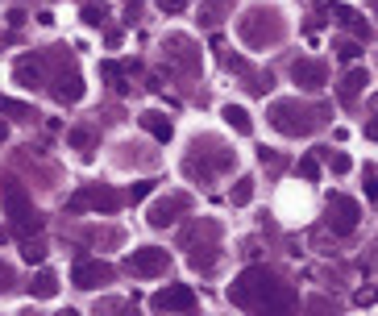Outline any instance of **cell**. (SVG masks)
<instances>
[{"instance_id":"5bb4252c","label":"cell","mask_w":378,"mask_h":316,"mask_svg":"<svg viewBox=\"0 0 378 316\" xmlns=\"http://www.w3.org/2000/svg\"><path fill=\"white\" fill-rule=\"evenodd\" d=\"M30 296H34V300H50V296H58V274H54V271H38V274H34V283H30Z\"/></svg>"},{"instance_id":"ffe728a7","label":"cell","mask_w":378,"mask_h":316,"mask_svg":"<svg viewBox=\"0 0 378 316\" xmlns=\"http://www.w3.org/2000/svg\"><path fill=\"white\" fill-rule=\"evenodd\" d=\"M21 258H25L30 267H38V263L46 258V246H42L38 237H25V241H21Z\"/></svg>"},{"instance_id":"5b68a950","label":"cell","mask_w":378,"mask_h":316,"mask_svg":"<svg viewBox=\"0 0 378 316\" xmlns=\"http://www.w3.org/2000/svg\"><path fill=\"white\" fill-rule=\"evenodd\" d=\"M54 100L58 104H79L84 100V80H79V71L75 67H67V63H58V71H54Z\"/></svg>"},{"instance_id":"cb8c5ba5","label":"cell","mask_w":378,"mask_h":316,"mask_svg":"<svg viewBox=\"0 0 378 316\" xmlns=\"http://www.w3.org/2000/svg\"><path fill=\"white\" fill-rule=\"evenodd\" d=\"M320 154H325V163H329L332 175H345V171H349V158H345L341 150H337V154H332V150H320Z\"/></svg>"},{"instance_id":"4dcf8cb0","label":"cell","mask_w":378,"mask_h":316,"mask_svg":"<svg viewBox=\"0 0 378 316\" xmlns=\"http://www.w3.org/2000/svg\"><path fill=\"white\" fill-rule=\"evenodd\" d=\"M358 304H362V308H370V304H374V291H370V287H366V291H358Z\"/></svg>"},{"instance_id":"ba28073f","label":"cell","mask_w":378,"mask_h":316,"mask_svg":"<svg viewBox=\"0 0 378 316\" xmlns=\"http://www.w3.org/2000/svg\"><path fill=\"white\" fill-rule=\"evenodd\" d=\"M154 308L158 312H191L195 308V291H191L188 283H171L167 291L154 296Z\"/></svg>"},{"instance_id":"1f68e13d","label":"cell","mask_w":378,"mask_h":316,"mask_svg":"<svg viewBox=\"0 0 378 316\" xmlns=\"http://www.w3.org/2000/svg\"><path fill=\"white\" fill-rule=\"evenodd\" d=\"M125 13H129V21H133V17L142 13V0H125Z\"/></svg>"},{"instance_id":"30bf717a","label":"cell","mask_w":378,"mask_h":316,"mask_svg":"<svg viewBox=\"0 0 378 316\" xmlns=\"http://www.w3.org/2000/svg\"><path fill=\"white\" fill-rule=\"evenodd\" d=\"M188 208H191L188 196H167V200H158V204L150 208V225H154V229L175 225V213H188Z\"/></svg>"},{"instance_id":"2e32d148","label":"cell","mask_w":378,"mask_h":316,"mask_svg":"<svg viewBox=\"0 0 378 316\" xmlns=\"http://www.w3.org/2000/svg\"><path fill=\"white\" fill-rule=\"evenodd\" d=\"M225 121L233 125L237 134H254V121H249V113L241 104H225Z\"/></svg>"},{"instance_id":"83f0119b","label":"cell","mask_w":378,"mask_h":316,"mask_svg":"<svg viewBox=\"0 0 378 316\" xmlns=\"http://www.w3.org/2000/svg\"><path fill=\"white\" fill-rule=\"evenodd\" d=\"M183 4H188V0H158V8H167V13H179Z\"/></svg>"},{"instance_id":"d6a6232c","label":"cell","mask_w":378,"mask_h":316,"mask_svg":"<svg viewBox=\"0 0 378 316\" xmlns=\"http://www.w3.org/2000/svg\"><path fill=\"white\" fill-rule=\"evenodd\" d=\"M54 316H79V312L75 308H63V312H54Z\"/></svg>"},{"instance_id":"52a82bcc","label":"cell","mask_w":378,"mask_h":316,"mask_svg":"<svg viewBox=\"0 0 378 316\" xmlns=\"http://www.w3.org/2000/svg\"><path fill=\"white\" fill-rule=\"evenodd\" d=\"M112 279V267L108 263H100V258H84V263H75V271H71V283L75 287H84V291H96V287H104Z\"/></svg>"},{"instance_id":"e575fe53","label":"cell","mask_w":378,"mask_h":316,"mask_svg":"<svg viewBox=\"0 0 378 316\" xmlns=\"http://www.w3.org/2000/svg\"><path fill=\"white\" fill-rule=\"evenodd\" d=\"M4 137H8V129H4V121H0V141H4Z\"/></svg>"},{"instance_id":"9c48e42d","label":"cell","mask_w":378,"mask_h":316,"mask_svg":"<svg viewBox=\"0 0 378 316\" xmlns=\"http://www.w3.org/2000/svg\"><path fill=\"white\" fill-rule=\"evenodd\" d=\"M13 80L21 84V88H42L46 84V58L42 54H25V58H17V67H13Z\"/></svg>"},{"instance_id":"ac0fdd59","label":"cell","mask_w":378,"mask_h":316,"mask_svg":"<svg viewBox=\"0 0 378 316\" xmlns=\"http://www.w3.org/2000/svg\"><path fill=\"white\" fill-rule=\"evenodd\" d=\"M0 113H8L13 121H34V117H38L30 104H21V100H8V96H0Z\"/></svg>"},{"instance_id":"3957f363","label":"cell","mask_w":378,"mask_h":316,"mask_svg":"<svg viewBox=\"0 0 378 316\" xmlns=\"http://www.w3.org/2000/svg\"><path fill=\"white\" fill-rule=\"evenodd\" d=\"M167 267H171V254H167V250H158V246H142V250H133V254L125 258V271L138 274V279L167 274Z\"/></svg>"},{"instance_id":"9a60e30c","label":"cell","mask_w":378,"mask_h":316,"mask_svg":"<svg viewBox=\"0 0 378 316\" xmlns=\"http://www.w3.org/2000/svg\"><path fill=\"white\" fill-rule=\"evenodd\" d=\"M67 141H71V146H75L84 158H92V154H96V134H92V129H84V125H79V129H71V134H67Z\"/></svg>"},{"instance_id":"7a4b0ae2","label":"cell","mask_w":378,"mask_h":316,"mask_svg":"<svg viewBox=\"0 0 378 316\" xmlns=\"http://www.w3.org/2000/svg\"><path fill=\"white\" fill-rule=\"evenodd\" d=\"M121 204H125V200H121V191H112V187H104V183H100V187H84L79 196H71V204H67V208H71V213H88V208H92V213H117Z\"/></svg>"},{"instance_id":"44dd1931","label":"cell","mask_w":378,"mask_h":316,"mask_svg":"<svg viewBox=\"0 0 378 316\" xmlns=\"http://www.w3.org/2000/svg\"><path fill=\"white\" fill-rule=\"evenodd\" d=\"M125 71H129V67H121V63H104V67H100V75H104V80H112V88H117V91H129Z\"/></svg>"},{"instance_id":"d4e9b609","label":"cell","mask_w":378,"mask_h":316,"mask_svg":"<svg viewBox=\"0 0 378 316\" xmlns=\"http://www.w3.org/2000/svg\"><path fill=\"white\" fill-rule=\"evenodd\" d=\"M150 191H154V183H150V179H142V183H133V187H129V191H125L121 200H129V204H142V200L150 196Z\"/></svg>"},{"instance_id":"8992f818","label":"cell","mask_w":378,"mask_h":316,"mask_svg":"<svg viewBox=\"0 0 378 316\" xmlns=\"http://www.w3.org/2000/svg\"><path fill=\"white\" fill-rule=\"evenodd\" d=\"M358 217H362L358 200H349V196H329V225L337 229V233H353V229H358Z\"/></svg>"},{"instance_id":"603a6c76","label":"cell","mask_w":378,"mask_h":316,"mask_svg":"<svg viewBox=\"0 0 378 316\" xmlns=\"http://www.w3.org/2000/svg\"><path fill=\"white\" fill-rule=\"evenodd\" d=\"M299 175H304L308 183H316V179H320V158H316V154L299 158Z\"/></svg>"},{"instance_id":"7402d4cb","label":"cell","mask_w":378,"mask_h":316,"mask_svg":"<svg viewBox=\"0 0 378 316\" xmlns=\"http://www.w3.org/2000/svg\"><path fill=\"white\" fill-rule=\"evenodd\" d=\"M332 50H337V58H341V63H353V58L362 54V42H349V38H341V42L332 46Z\"/></svg>"},{"instance_id":"484cf974","label":"cell","mask_w":378,"mask_h":316,"mask_svg":"<svg viewBox=\"0 0 378 316\" xmlns=\"http://www.w3.org/2000/svg\"><path fill=\"white\" fill-rule=\"evenodd\" d=\"M308 312L312 316H337V308H332L325 296H312V300H308Z\"/></svg>"},{"instance_id":"8fae6325","label":"cell","mask_w":378,"mask_h":316,"mask_svg":"<svg viewBox=\"0 0 378 316\" xmlns=\"http://www.w3.org/2000/svg\"><path fill=\"white\" fill-rule=\"evenodd\" d=\"M329 13H332V21H337V25H345V30H353V34H358V42H370V21H366L358 8H349V4H332Z\"/></svg>"},{"instance_id":"4316f807","label":"cell","mask_w":378,"mask_h":316,"mask_svg":"<svg viewBox=\"0 0 378 316\" xmlns=\"http://www.w3.org/2000/svg\"><path fill=\"white\" fill-rule=\"evenodd\" d=\"M8 287H13V271H8V267H4V263H0V296H4V291H8Z\"/></svg>"},{"instance_id":"7c38bea8","label":"cell","mask_w":378,"mask_h":316,"mask_svg":"<svg viewBox=\"0 0 378 316\" xmlns=\"http://www.w3.org/2000/svg\"><path fill=\"white\" fill-rule=\"evenodd\" d=\"M366 84H370V71H366V67H353V71L341 80V100H345V104L358 100V96L366 91Z\"/></svg>"},{"instance_id":"d6986e66","label":"cell","mask_w":378,"mask_h":316,"mask_svg":"<svg viewBox=\"0 0 378 316\" xmlns=\"http://www.w3.org/2000/svg\"><path fill=\"white\" fill-rule=\"evenodd\" d=\"M229 200H233V208H245V204L254 200V179H249V175H241V179H237V187L229 191Z\"/></svg>"},{"instance_id":"f546056e","label":"cell","mask_w":378,"mask_h":316,"mask_svg":"<svg viewBox=\"0 0 378 316\" xmlns=\"http://www.w3.org/2000/svg\"><path fill=\"white\" fill-rule=\"evenodd\" d=\"M121 38H125V34H121V30H108V34H104V42L112 46V50H117V46H121Z\"/></svg>"},{"instance_id":"f1b7e54d","label":"cell","mask_w":378,"mask_h":316,"mask_svg":"<svg viewBox=\"0 0 378 316\" xmlns=\"http://www.w3.org/2000/svg\"><path fill=\"white\" fill-rule=\"evenodd\" d=\"M366 200H374V167H366Z\"/></svg>"},{"instance_id":"4fadbf2b","label":"cell","mask_w":378,"mask_h":316,"mask_svg":"<svg viewBox=\"0 0 378 316\" xmlns=\"http://www.w3.org/2000/svg\"><path fill=\"white\" fill-rule=\"evenodd\" d=\"M138 121H142V129H145V134H154L158 141H171V134H175V129H171V121H167L162 113H154V108H150V113H142Z\"/></svg>"},{"instance_id":"6da1fadb","label":"cell","mask_w":378,"mask_h":316,"mask_svg":"<svg viewBox=\"0 0 378 316\" xmlns=\"http://www.w3.org/2000/svg\"><path fill=\"white\" fill-rule=\"evenodd\" d=\"M271 125L287 137H308L312 129L325 125V108L299 104V100H275V104H271Z\"/></svg>"},{"instance_id":"836d02e7","label":"cell","mask_w":378,"mask_h":316,"mask_svg":"<svg viewBox=\"0 0 378 316\" xmlns=\"http://www.w3.org/2000/svg\"><path fill=\"white\" fill-rule=\"evenodd\" d=\"M4 241H8V229H0V246H4Z\"/></svg>"},{"instance_id":"277c9868","label":"cell","mask_w":378,"mask_h":316,"mask_svg":"<svg viewBox=\"0 0 378 316\" xmlns=\"http://www.w3.org/2000/svg\"><path fill=\"white\" fill-rule=\"evenodd\" d=\"M291 80L304 91H320L329 84V67H325L320 58H295V63H291Z\"/></svg>"},{"instance_id":"e0dca14e","label":"cell","mask_w":378,"mask_h":316,"mask_svg":"<svg viewBox=\"0 0 378 316\" xmlns=\"http://www.w3.org/2000/svg\"><path fill=\"white\" fill-rule=\"evenodd\" d=\"M79 13H84L88 25H104V21H108V4H104V0H84Z\"/></svg>"}]
</instances>
